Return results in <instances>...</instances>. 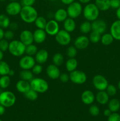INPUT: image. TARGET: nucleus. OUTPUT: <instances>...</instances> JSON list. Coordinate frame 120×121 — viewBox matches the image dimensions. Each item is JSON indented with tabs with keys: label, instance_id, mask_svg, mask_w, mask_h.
Listing matches in <instances>:
<instances>
[{
	"label": "nucleus",
	"instance_id": "39",
	"mask_svg": "<svg viewBox=\"0 0 120 121\" xmlns=\"http://www.w3.org/2000/svg\"><path fill=\"white\" fill-rule=\"evenodd\" d=\"M67 55L69 58H75L77 55V48L74 46H71L67 48Z\"/></svg>",
	"mask_w": 120,
	"mask_h": 121
},
{
	"label": "nucleus",
	"instance_id": "2",
	"mask_svg": "<svg viewBox=\"0 0 120 121\" xmlns=\"http://www.w3.org/2000/svg\"><path fill=\"white\" fill-rule=\"evenodd\" d=\"M100 11L95 3H88L84 7L82 14L86 20L92 22L94 20L98 18Z\"/></svg>",
	"mask_w": 120,
	"mask_h": 121
},
{
	"label": "nucleus",
	"instance_id": "46",
	"mask_svg": "<svg viewBox=\"0 0 120 121\" xmlns=\"http://www.w3.org/2000/svg\"><path fill=\"white\" fill-rule=\"evenodd\" d=\"M60 81L62 83H67L69 80V75L67 73H63L60 74L59 77Z\"/></svg>",
	"mask_w": 120,
	"mask_h": 121
},
{
	"label": "nucleus",
	"instance_id": "62",
	"mask_svg": "<svg viewBox=\"0 0 120 121\" xmlns=\"http://www.w3.org/2000/svg\"><path fill=\"white\" fill-rule=\"evenodd\" d=\"M0 121H2V120H1V119H0Z\"/></svg>",
	"mask_w": 120,
	"mask_h": 121
},
{
	"label": "nucleus",
	"instance_id": "33",
	"mask_svg": "<svg viewBox=\"0 0 120 121\" xmlns=\"http://www.w3.org/2000/svg\"><path fill=\"white\" fill-rule=\"evenodd\" d=\"M11 21L8 15L5 14H0V27L5 29L9 27Z\"/></svg>",
	"mask_w": 120,
	"mask_h": 121
},
{
	"label": "nucleus",
	"instance_id": "50",
	"mask_svg": "<svg viewBox=\"0 0 120 121\" xmlns=\"http://www.w3.org/2000/svg\"><path fill=\"white\" fill-rule=\"evenodd\" d=\"M61 2H62V4H64V5H68L72 3L73 2L75 1V0H60Z\"/></svg>",
	"mask_w": 120,
	"mask_h": 121
},
{
	"label": "nucleus",
	"instance_id": "12",
	"mask_svg": "<svg viewBox=\"0 0 120 121\" xmlns=\"http://www.w3.org/2000/svg\"><path fill=\"white\" fill-rule=\"evenodd\" d=\"M44 30L48 35H51V36H55L57 34L58 32L60 31L59 22L55 21L54 19L49 20L48 21H47Z\"/></svg>",
	"mask_w": 120,
	"mask_h": 121
},
{
	"label": "nucleus",
	"instance_id": "26",
	"mask_svg": "<svg viewBox=\"0 0 120 121\" xmlns=\"http://www.w3.org/2000/svg\"><path fill=\"white\" fill-rule=\"evenodd\" d=\"M78 67V61L75 58H69L65 63V68L69 73L76 69Z\"/></svg>",
	"mask_w": 120,
	"mask_h": 121
},
{
	"label": "nucleus",
	"instance_id": "42",
	"mask_svg": "<svg viewBox=\"0 0 120 121\" xmlns=\"http://www.w3.org/2000/svg\"><path fill=\"white\" fill-rule=\"evenodd\" d=\"M89 113H90L92 116H93V117H96V116H98L99 115L100 110V108H98V106H97L96 105H92L91 106L89 107Z\"/></svg>",
	"mask_w": 120,
	"mask_h": 121
},
{
	"label": "nucleus",
	"instance_id": "57",
	"mask_svg": "<svg viewBox=\"0 0 120 121\" xmlns=\"http://www.w3.org/2000/svg\"><path fill=\"white\" fill-rule=\"evenodd\" d=\"M4 58V52H2V51L0 50V61L2 60Z\"/></svg>",
	"mask_w": 120,
	"mask_h": 121
},
{
	"label": "nucleus",
	"instance_id": "25",
	"mask_svg": "<svg viewBox=\"0 0 120 121\" xmlns=\"http://www.w3.org/2000/svg\"><path fill=\"white\" fill-rule=\"evenodd\" d=\"M95 4L101 11H106L111 8L110 0H95Z\"/></svg>",
	"mask_w": 120,
	"mask_h": 121
},
{
	"label": "nucleus",
	"instance_id": "34",
	"mask_svg": "<svg viewBox=\"0 0 120 121\" xmlns=\"http://www.w3.org/2000/svg\"><path fill=\"white\" fill-rule=\"evenodd\" d=\"M11 84L10 76L8 75L1 76L0 78V87L1 89H7Z\"/></svg>",
	"mask_w": 120,
	"mask_h": 121
},
{
	"label": "nucleus",
	"instance_id": "30",
	"mask_svg": "<svg viewBox=\"0 0 120 121\" xmlns=\"http://www.w3.org/2000/svg\"><path fill=\"white\" fill-rule=\"evenodd\" d=\"M20 78L22 80L30 82L34 78V74L30 70H22L20 73Z\"/></svg>",
	"mask_w": 120,
	"mask_h": 121
},
{
	"label": "nucleus",
	"instance_id": "61",
	"mask_svg": "<svg viewBox=\"0 0 120 121\" xmlns=\"http://www.w3.org/2000/svg\"><path fill=\"white\" fill-rule=\"evenodd\" d=\"M48 1H57V0H48Z\"/></svg>",
	"mask_w": 120,
	"mask_h": 121
},
{
	"label": "nucleus",
	"instance_id": "53",
	"mask_svg": "<svg viewBox=\"0 0 120 121\" xmlns=\"http://www.w3.org/2000/svg\"><path fill=\"white\" fill-rule=\"evenodd\" d=\"M4 32L3 28L0 27V40H2L4 37Z\"/></svg>",
	"mask_w": 120,
	"mask_h": 121
},
{
	"label": "nucleus",
	"instance_id": "27",
	"mask_svg": "<svg viewBox=\"0 0 120 121\" xmlns=\"http://www.w3.org/2000/svg\"><path fill=\"white\" fill-rule=\"evenodd\" d=\"M114 40V37H113L112 35H111L110 33H105L101 35L100 41L104 46H109V45L111 44L112 43Z\"/></svg>",
	"mask_w": 120,
	"mask_h": 121
},
{
	"label": "nucleus",
	"instance_id": "45",
	"mask_svg": "<svg viewBox=\"0 0 120 121\" xmlns=\"http://www.w3.org/2000/svg\"><path fill=\"white\" fill-rule=\"evenodd\" d=\"M14 37V33L11 30H8L4 32V39L7 40H12Z\"/></svg>",
	"mask_w": 120,
	"mask_h": 121
},
{
	"label": "nucleus",
	"instance_id": "47",
	"mask_svg": "<svg viewBox=\"0 0 120 121\" xmlns=\"http://www.w3.org/2000/svg\"><path fill=\"white\" fill-rule=\"evenodd\" d=\"M36 2V0H21L22 7L24 6H33Z\"/></svg>",
	"mask_w": 120,
	"mask_h": 121
},
{
	"label": "nucleus",
	"instance_id": "48",
	"mask_svg": "<svg viewBox=\"0 0 120 121\" xmlns=\"http://www.w3.org/2000/svg\"><path fill=\"white\" fill-rule=\"evenodd\" d=\"M120 7V0H110V7L116 9Z\"/></svg>",
	"mask_w": 120,
	"mask_h": 121
},
{
	"label": "nucleus",
	"instance_id": "54",
	"mask_svg": "<svg viewBox=\"0 0 120 121\" xmlns=\"http://www.w3.org/2000/svg\"><path fill=\"white\" fill-rule=\"evenodd\" d=\"M116 16L117 17L118 20H120V7L117 8L116 10Z\"/></svg>",
	"mask_w": 120,
	"mask_h": 121
},
{
	"label": "nucleus",
	"instance_id": "32",
	"mask_svg": "<svg viewBox=\"0 0 120 121\" xmlns=\"http://www.w3.org/2000/svg\"><path fill=\"white\" fill-rule=\"evenodd\" d=\"M52 63L54 65L57 66H61L64 61V57L63 54L60 53H56L54 54L52 57Z\"/></svg>",
	"mask_w": 120,
	"mask_h": 121
},
{
	"label": "nucleus",
	"instance_id": "11",
	"mask_svg": "<svg viewBox=\"0 0 120 121\" xmlns=\"http://www.w3.org/2000/svg\"><path fill=\"white\" fill-rule=\"evenodd\" d=\"M22 7L21 4L18 1H11L6 7V13L11 16L20 15Z\"/></svg>",
	"mask_w": 120,
	"mask_h": 121
},
{
	"label": "nucleus",
	"instance_id": "52",
	"mask_svg": "<svg viewBox=\"0 0 120 121\" xmlns=\"http://www.w3.org/2000/svg\"><path fill=\"white\" fill-rule=\"evenodd\" d=\"M5 112V108L0 104V115L4 114Z\"/></svg>",
	"mask_w": 120,
	"mask_h": 121
},
{
	"label": "nucleus",
	"instance_id": "4",
	"mask_svg": "<svg viewBox=\"0 0 120 121\" xmlns=\"http://www.w3.org/2000/svg\"><path fill=\"white\" fill-rule=\"evenodd\" d=\"M29 83L31 89L34 90L38 93H45L49 89L48 82L42 78H33Z\"/></svg>",
	"mask_w": 120,
	"mask_h": 121
},
{
	"label": "nucleus",
	"instance_id": "58",
	"mask_svg": "<svg viewBox=\"0 0 120 121\" xmlns=\"http://www.w3.org/2000/svg\"><path fill=\"white\" fill-rule=\"evenodd\" d=\"M118 88L119 90L120 91V80L119 81L118 83Z\"/></svg>",
	"mask_w": 120,
	"mask_h": 121
},
{
	"label": "nucleus",
	"instance_id": "1",
	"mask_svg": "<svg viewBox=\"0 0 120 121\" xmlns=\"http://www.w3.org/2000/svg\"><path fill=\"white\" fill-rule=\"evenodd\" d=\"M20 15L24 22L27 24H32L34 23L38 17V14L33 6H24L22 7Z\"/></svg>",
	"mask_w": 120,
	"mask_h": 121
},
{
	"label": "nucleus",
	"instance_id": "56",
	"mask_svg": "<svg viewBox=\"0 0 120 121\" xmlns=\"http://www.w3.org/2000/svg\"><path fill=\"white\" fill-rule=\"evenodd\" d=\"M14 74H15V72H14L12 69H10V70H9L8 75L9 76L11 77V76H13Z\"/></svg>",
	"mask_w": 120,
	"mask_h": 121
},
{
	"label": "nucleus",
	"instance_id": "3",
	"mask_svg": "<svg viewBox=\"0 0 120 121\" xmlns=\"http://www.w3.org/2000/svg\"><path fill=\"white\" fill-rule=\"evenodd\" d=\"M26 46L20 40H13L9 42L8 51L14 57H21L25 52Z\"/></svg>",
	"mask_w": 120,
	"mask_h": 121
},
{
	"label": "nucleus",
	"instance_id": "7",
	"mask_svg": "<svg viewBox=\"0 0 120 121\" xmlns=\"http://www.w3.org/2000/svg\"><path fill=\"white\" fill-rule=\"evenodd\" d=\"M69 80L75 85H82L87 81V74L82 71L76 69L70 72Z\"/></svg>",
	"mask_w": 120,
	"mask_h": 121
},
{
	"label": "nucleus",
	"instance_id": "59",
	"mask_svg": "<svg viewBox=\"0 0 120 121\" xmlns=\"http://www.w3.org/2000/svg\"><path fill=\"white\" fill-rule=\"evenodd\" d=\"M6 0H0V2H5Z\"/></svg>",
	"mask_w": 120,
	"mask_h": 121
},
{
	"label": "nucleus",
	"instance_id": "13",
	"mask_svg": "<svg viewBox=\"0 0 120 121\" xmlns=\"http://www.w3.org/2000/svg\"><path fill=\"white\" fill-rule=\"evenodd\" d=\"M92 31L97 32L102 34L105 33L107 28V25L105 21L101 19H96L91 22Z\"/></svg>",
	"mask_w": 120,
	"mask_h": 121
},
{
	"label": "nucleus",
	"instance_id": "43",
	"mask_svg": "<svg viewBox=\"0 0 120 121\" xmlns=\"http://www.w3.org/2000/svg\"><path fill=\"white\" fill-rule=\"evenodd\" d=\"M42 66H41V64H35L33 67L32 68L31 71L33 73V74H35V75H38V74H41L42 72Z\"/></svg>",
	"mask_w": 120,
	"mask_h": 121
},
{
	"label": "nucleus",
	"instance_id": "14",
	"mask_svg": "<svg viewBox=\"0 0 120 121\" xmlns=\"http://www.w3.org/2000/svg\"><path fill=\"white\" fill-rule=\"evenodd\" d=\"M89 38L84 35L77 37L74 41V46L77 49L84 50L87 48L89 44Z\"/></svg>",
	"mask_w": 120,
	"mask_h": 121
},
{
	"label": "nucleus",
	"instance_id": "38",
	"mask_svg": "<svg viewBox=\"0 0 120 121\" xmlns=\"http://www.w3.org/2000/svg\"><path fill=\"white\" fill-rule=\"evenodd\" d=\"M38 50V48L36 46V45L34 44H29L26 46L25 53H26L27 55L33 56L35 55Z\"/></svg>",
	"mask_w": 120,
	"mask_h": 121
},
{
	"label": "nucleus",
	"instance_id": "6",
	"mask_svg": "<svg viewBox=\"0 0 120 121\" xmlns=\"http://www.w3.org/2000/svg\"><path fill=\"white\" fill-rule=\"evenodd\" d=\"M83 8L82 4L80 2L74 1L72 3L68 5L67 11L68 17L71 18H77L82 13Z\"/></svg>",
	"mask_w": 120,
	"mask_h": 121
},
{
	"label": "nucleus",
	"instance_id": "16",
	"mask_svg": "<svg viewBox=\"0 0 120 121\" xmlns=\"http://www.w3.org/2000/svg\"><path fill=\"white\" fill-rule=\"evenodd\" d=\"M46 73H47L48 78L52 80L58 79L61 74V72H60V70L58 66H56L54 64H51L47 66V69H46Z\"/></svg>",
	"mask_w": 120,
	"mask_h": 121
},
{
	"label": "nucleus",
	"instance_id": "44",
	"mask_svg": "<svg viewBox=\"0 0 120 121\" xmlns=\"http://www.w3.org/2000/svg\"><path fill=\"white\" fill-rule=\"evenodd\" d=\"M107 121H120V115L116 112H112L108 117Z\"/></svg>",
	"mask_w": 120,
	"mask_h": 121
},
{
	"label": "nucleus",
	"instance_id": "9",
	"mask_svg": "<svg viewBox=\"0 0 120 121\" xmlns=\"http://www.w3.org/2000/svg\"><path fill=\"white\" fill-rule=\"evenodd\" d=\"M92 84L94 87L98 91H105L109 85L107 79L101 74H96L92 79Z\"/></svg>",
	"mask_w": 120,
	"mask_h": 121
},
{
	"label": "nucleus",
	"instance_id": "20",
	"mask_svg": "<svg viewBox=\"0 0 120 121\" xmlns=\"http://www.w3.org/2000/svg\"><path fill=\"white\" fill-rule=\"evenodd\" d=\"M110 33L114 40L120 41V20H117L112 23L110 27Z\"/></svg>",
	"mask_w": 120,
	"mask_h": 121
},
{
	"label": "nucleus",
	"instance_id": "8",
	"mask_svg": "<svg viewBox=\"0 0 120 121\" xmlns=\"http://www.w3.org/2000/svg\"><path fill=\"white\" fill-rule=\"evenodd\" d=\"M55 39L57 43L62 46H68L71 41L70 33L64 29L60 30L57 34L55 35Z\"/></svg>",
	"mask_w": 120,
	"mask_h": 121
},
{
	"label": "nucleus",
	"instance_id": "51",
	"mask_svg": "<svg viewBox=\"0 0 120 121\" xmlns=\"http://www.w3.org/2000/svg\"><path fill=\"white\" fill-rule=\"evenodd\" d=\"M112 113V112L109 109H105L104 111V115L105 117H109Z\"/></svg>",
	"mask_w": 120,
	"mask_h": 121
},
{
	"label": "nucleus",
	"instance_id": "29",
	"mask_svg": "<svg viewBox=\"0 0 120 121\" xmlns=\"http://www.w3.org/2000/svg\"><path fill=\"white\" fill-rule=\"evenodd\" d=\"M80 30L81 33L84 34L90 33V32L92 31L91 22L87 20L82 22L80 25Z\"/></svg>",
	"mask_w": 120,
	"mask_h": 121
},
{
	"label": "nucleus",
	"instance_id": "15",
	"mask_svg": "<svg viewBox=\"0 0 120 121\" xmlns=\"http://www.w3.org/2000/svg\"><path fill=\"white\" fill-rule=\"evenodd\" d=\"M20 40L26 46L32 44L34 42L33 33L29 30L22 31L20 35Z\"/></svg>",
	"mask_w": 120,
	"mask_h": 121
},
{
	"label": "nucleus",
	"instance_id": "40",
	"mask_svg": "<svg viewBox=\"0 0 120 121\" xmlns=\"http://www.w3.org/2000/svg\"><path fill=\"white\" fill-rule=\"evenodd\" d=\"M105 91L109 96H115L116 94L117 89H116V87L114 85H108Z\"/></svg>",
	"mask_w": 120,
	"mask_h": 121
},
{
	"label": "nucleus",
	"instance_id": "24",
	"mask_svg": "<svg viewBox=\"0 0 120 121\" xmlns=\"http://www.w3.org/2000/svg\"><path fill=\"white\" fill-rule=\"evenodd\" d=\"M64 30L68 33H72L76 28V22L74 19L68 17L63 22Z\"/></svg>",
	"mask_w": 120,
	"mask_h": 121
},
{
	"label": "nucleus",
	"instance_id": "17",
	"mask_svg": "<svg viewBox=\"0 0 120 121\" xmlns=\"http://www.w3.org/2000/svg\"><path fill=\"white\" fill-rule=\"evenodd\" d=\"M81 99L84 104L90 105L94 103L95 100V95L93 92L90 90H86L84 91L81 96Z\"/></svg>",
	"mask_w": 120,
	"mask_h": 121
},
{
	"label": "nucleus",
	"instance_id": "22",
	"mask_svg": "<svg viewBox=\"0 0 120 121\" xmlns=\"http://www.w3.org/2000/svg\"><path fill=\"white\" fill-rule=\"evenodd\" d=\"M95 100L101 105H106L109 100V96L105 91H98L95 95Z\"/></svg>",
	"mask_w": 120,
	"mask_h": 121
},
{
	"label": "nucleus",
	"instance_id": "36",
	"mask_svg": "<svg viewBox=\"0 0 120 121\" xmlns=\"http://www.w3.org/2000/svg\"><path fill=\"white\" fill-rule=\"evenodd\" d=\"M102 34H100V33H97V32L94 31H91L90 32L89 36V40L91 43L94 44L98 43L101 40V37Z\"/></svg>",
	"mask_w": 120,
	"mask_h": 121
},
{
	"label": "nucleus",
	"instance_id": "10",
	"mask_svg": "<svg viewBox=\"0 0 120 121\" xmlns=\"http://www.w3.org/2000/svg\"><path fill=\"white\" fill-rule=\"evenodd\" d=\"M35 64V58L28 55L22 56L19 61V66L22 70H31Z\"/></svg>",
	"mask_w": 120,
	"mask_h": 121
},
{
	"label": "nucleus",
	"instance_id": "37",
	"mask_svg": "<svg viewBox=\"0 0 120 121\" xmlns=\"http://www.w3.org/2000/svg\"><path fill=\"white\" fill-rule=\"evenodd\" d=\"M24 96L28 100L34 101V100H36L38 98V93H37L34 90L30 89L29 91L24 93Z\"/></svg>",
	"mask_w": 120,
	"mask_h": 121
},
{
	"label": "nucleus",
	"instance_id": "28",
	"mask_svg": "<svg viewBox=\"0 0 120 121\" xmlns=\"http://www.w3.org/2000/svg\"><path fill=\"white\" fill-rule=\"evenodd\" d=\"M120 108V102L118 99H111L108 102V109L112 112H116L119 111Z\"/></svg>",
	"mask_w": 120,
	"mask_h": 121
},
{
	"label": "nucleus",
	"instance_id": "55",
	"mask_svg": "<svg viewBox=\"0 0 120 121\" xmlns=\"http://www.w3.org/2000/svg\"><path fill=\"white\" fill-rule=\"evenodd\" d=\"M79 2L81 4H87L90 2L91 0H78Z\"/></svg>",
	"mask_w": 120,
	"mask_h": 121
},
{
	"label": "nucleus",
	"instance_id": "5",
	"mask_svg": "<svg viewBox=\"0 0 120 121\" xmlns=\"http://www.w3.org/2000/svg\"><path fill=\"white\" fill-rule=\"evenodd\" d=\"M16 102V96L11 91H5L0 93V104L5 108H10Z\"/></svg>",
	"mask_w": 120,
	"mask_h": 121
},
{
	"label": "nucleus",
	"instance_id": "21",
	"mask_svg": "<svg viewBox=\"0 0 120 121\" xmlns=\"http://www.w3.org/2000/svg\"><path fill=\"white\" fill-rule=\"evenodd\" d=\"M15 87L18 92L24 94L31 89L30 83L28 81L21 79L16 83Z\"/></svg>",
	"mask_w": 120,
	"mask_h": 121
},
{
	"label": "nucleus",
	"instance_id": "19",
	"mask_svg": "<svg viewBox=\"0 0 120 121\" xmlns=\"http://www.w3.org/2000/svg\"><path fill=\"white\" fill-rule=\"evenodd\" d=\"M49 57V54L47 50L45 49H40L38 50L36 53L35 55V60L37 63L42 64L45 63L47 62Z\"/></svg>",
	"mask_w": 120,
	"mask_h": 121
},
{
	"label": "nucleus",
	"instance_id": "23",
	"mask_svg": "<svg viewBox=\"0 0 120 121\" xmlns=\"http://www.w3.org/2000/svg\"><path fill=\"white\" fill-rule=\"evenodd\" d=\"M68 17L67 9L64 8H59L54 13V18L58 22H63Z\"/></svg>",
	"mask_w": 120,
	"mask_h": 121
},
{
	"label": "nucleus",
	"instance_id": "60",
	"mask_svg": "<svg viewBox=\"0 0 120 121\" xmlns=\"http://www.w3.org/2000/svg\"><path fill=\"white\" fill-rule=\"evenodd\" d=\"M10 1H18V0H9Z\"/></svg>",
	"mask_w": 120,
	"mask_h": 121
},
{
	"label": "nucleus",
	"instance_id": "31",
	"mask_svg": "<svg viewBox=\"0 0 120 121\" xmlns=\"http://www.w3.org/2000/svg\"><path fill=\"white\" fill-rule=\"evenodd\" d=\"M36 28L39 29L44 30L47 25V21L45 17L42 16H38L34 22Z\"/></svg>",
	"mask_w": 120,
	"mask_h": 121
},
{
	"label": "nucleus",
	"instance_id": "41",
	"mask_svg": "<svg viewBox=\"0 0 120 121\" xmlns=\"http://www.w3.org/2000/svg\"><path fill=\"white\" fill-rule=\"evenodd\" d=\"M9 44L8 40H6L4 38L2 40H0V50L2 52H5L8 50V47H9Z\"/></svg>",
	"mask_w": 120,
	"mask_h": 121
},
{
	"label": "nucleus",
	"instance_id": "18",
	"mask_svg": "<svg viewBox=\"0 0 120 121\" xmlns=\"http://www.w3.org/2000/svg\"><path fill=\"white\" fill-rule=\"evenodd\" d=\"M47 34L44 30L37 28L33 32L34 42L36 44L43 43L47 39Z\"/></svg>",
	"mask_w": 120,
	"mask_h": 121
},
{
	"label": "nucleus",
	"instance_id": "49",
	"mask_svg": "<svg viewBox=\"0 0 120 121\" xmlns=\"http://www.w3.org/2000/svg\"><path fill=\"white\" fill-rule=\"evenodd\" d=\"M9 27L10 30L14 31L16 30L18 28V24L16 22H11Z\"/></svg>",
	"mask_w": 120,
	"mask_h": 121
},
{
	"label": "nucleus",
	"instance_id": "35",
	"mask_svg": "<svg viewBox=\"0 0 120 121\" xmlns=\"http://www.w3.org/2000/svg\"><path fill=\"white\" fill-rule=\"evenodd\" d=\"M11 68L9 65L4 61H0V76L8 75Z\"/></svg>",
	"mask_w": 120,
	"mask_h": 121
}]
</instances>
